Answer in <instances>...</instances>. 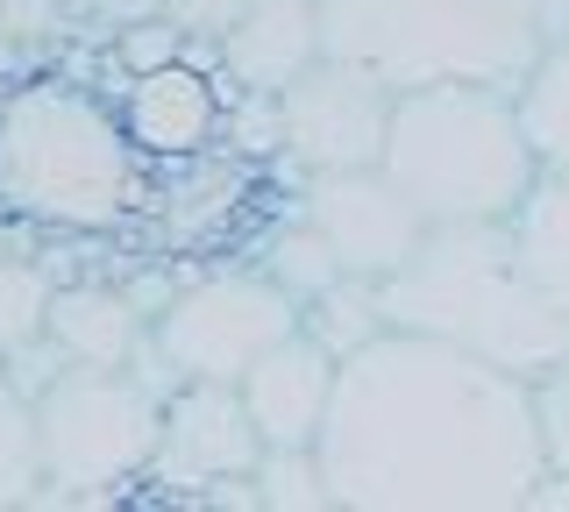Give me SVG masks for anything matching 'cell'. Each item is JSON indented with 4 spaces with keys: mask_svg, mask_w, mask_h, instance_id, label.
I'll use <instances>...</instances> for the list:
<instances>
[{
    "mask_svg": "<svg viewBox=\"0 0 569 512\" xmlns=\"http://www.w3.org/2000/svg\"><path fill=\"white\" fill-rule=\"evenodd\" d=\"M43 334L64 349V363L129 370L136 349L150 342V313L136 307V292H114V285H64V292H50Z\"/></svg>",
    "mask_w": 569,
    "mask_h": 512,
    "instance_id": "obj_14",
    "label": "cell"
},
{
    "mask_svg": "<svg viewBox=\"0 0 569 512\" xmlns=\"http://www.w3.org/2000/svg\"><path fill=\"white\" fill-rule=\"evenodd\" d=\"M86 14H100L107 29H136V22H150V14H164V0H79Z\"/></svg>",
    "mask_w": 569,
    "mask_h": 512,
    "instance_id": "obj_25",
    "label": "cell"
},
{
    "mask_svg": "<svg viewBox=\"0 0 569 512\" xmlns=\"http://www.w3.org/2000/svg\"><path fill=\"white\" fill-rule=\"evenodd\" d=\"M50 292H58V285H50L36 263L0 257V357L43 334V321H50Z\"/></svg>",
    "mask_w": 569,
    "mask_h": 512,
    "instance_id": "obj_21",
    "label": "cell"
},
{
    "mask_svg": "<svg viewBox=\"0 0 569 512\" xmlns=\"http://www.w3.org/2000/svg\"><path fill=\"white\" fill-rule=\"evenodd\" d=\"M378 171L420 207L427 228L449 221H512V207L533 192L541 164L520 129V100L506 86H406L391 100V129Z\"/></svg>",
    "mask_w": 569,
    "mask_h": 512,
    "instance_id": "obj_3",
    "label": "cell"
},
{
    "mask_svg": "<svg viewBox=\"0 0 569 512\" xmlns=\"http://www.w3.org/2000/svg\"><path fill=\"white\" fill-rule=\"evenodd\" d=\"M533 420H541V449H548V470L569 476V349L556 370L533 378Z\"/></svg>",
    "mask_w": 569,
    "mask_h": 512,
    "instance_id": "obj_22",
    "label": "cell"
},
{
    "mask_svg": "<svg viewBox=\"0 0 569 512\" xmlns=\"http://www.w3.org/2000/svg\"><path fill=\"white\" fill-rule=\"evenodd\" d=\"M164 399L136 370L64 363L36 392V449H43V505H93L114 499L157 463Z\"/></svg>",
    "mask_w": 569,
    "mask_h": 512,
    "instance_id": "obj_6",
    "label": "cell"
},
{
    "mask_svg": "<svg viewBox=\"0 0 569 512\" xmlns=\"http://www.w3.org/2000/svg\"><path fill=\"white\" fill-rule=\"evenodd\" d=\"M299 214L328 235V250H335V263H342L349 278H391L406 257L420 250V235H427L420 207L406 200L378 164L307 179V207H299Z\"/></svg>",
    "mask_w": 569,
    "mask_h": 512,
    "instance_id": "obj_9",
    "label": "cell"
},
{
    "mask_svg": "<svg viewBox=\"0 0 569 512\" xmlns=\"http://www.w3.org/2000/svg\"><path fill=\"white\" fill-rule=\"evenodd\" d=\"M242 8H249V0H164V22H171L186 43L221 50V37L242 22Z\"/></svg>",
    "mask_w": 569,
    "mask_h": 512,
    "instance_id": "obj_23",
    "label": "cell"
},
{
    "mask_svg": "<svg viewBox=\"0 0 569 512\" xmlns=\"http://www.w3.org/2000/svg\"><path fill=\"white\" fill-rule=\"evenodd\" d=\"M548 14H556V29H569V0H548Z\"/></svg>",
    "mask_w": 569,
    "mask_h": 512,
    "instance_id": "obj_26",
    "label": "cell"
},
{
    "mask_svg": "<svg viewBox=\"0 0 569 512\" xmlns=\"http://www.w3.org/2000/svg\"><path fill=\"white\" fill-rule=\"evenodd\" d=\"M142 185V143L79 79H29L0 100V207L36 228H107Z\"/></svg>",
    "mask_w": 569,
    "mask_h": 512,
    "instance_id": "obj_4",
    "label": "cell"
},
{
    "mask_svg": "<svg viewBox=\"0 0 569 512\" xmlns=\"http://www.w3.org/2000/svg\"><path fill=\"white\" fill-rule=\"evenodd\" d=\"M263 278H271V285H284L299 299V307H307L313 292H328L335 278H342V263H335V250H328V235H320V228L299 214L292 228H278L271 242H263V263H257Z\"/></svg>",
    "mask_w": 569,
    "mask_h": 512,
    "instance_id": "obj_19",
    "label": "cell"
},
{
    "mask_svg": "<svg viewBox=\"0 0 569 512\" xmlns=\"http://www.w3.org/2000/svg\"><path fill=\"white\" fill-rule=\"evenodd\" d=\"M263 434L242 405V384H213V378H186L164 399V434H157V476L186 484V499H207L213 484H236L257 470Z\"/></svg>",
    "mask_w": 569,
    "mask_h": 512,
    "instance_id": "obj_10",
    "label": "cell"
},
{
    "mask_svg": "<svg viewBox=\"0 0 569 512\" xmlns=\"http://www.w3.org/2000/svg\"><path fill=\"white\" fill-rule=\"evenodd\" d=\"M0 14H8V0H0Z\"/></svg>",
    "mask_w": 569,
    "mask_h": 512,
    "instance_id": "obj_27",
    "label": "cell"
},
{
    "mask_svg": "<svg viewBox=\"0 0 569 512\" xmlns=\"http://www.w3.org/2000/svg\"><path fill=\"white\" fill-rule=\"evenodd\" d=\"M391 100L399 93H391L370 64L313 58L307 72L278 93V150L292 157L307 179H320V171H370L385 157Z\"/></svg>",
    "mask_w": 569,
    "mask_h": 512,
    "instance_id": "obj_8",
    "label": "cell"
},
{
    "mask_svg": "<svg viewBox=\"0 0 569 512\" xmlns=\"http://www.w3.org/2000/svg\"><path fill=\"white\" fill-rule=\"evenodd\" d=\"M520 129L533 143V164L569 179V29L548 37V50L533 58V72L520 79Z\"/></svg>",
    "mask_w": 569,
    "mask_h": 512,
    "instance_id": "obj_16",
    "label": "cell"
},
{
    "mask_svg": "<svg viewBox=\"0 0 569 512\" xmlns=\"http://www.w3.org/2000/svg\"><path fill=\"white\" fill-rule=\"evenodd\" d=\"M328 399H335V357L307 328H292L284 342H271L242 370V405L257 420L263 449H313L320 420H328Z\"/></svg>",
    "mask_w": 569,
    "mask_h": 512,
    "instance_id": "obj_11",
    "label": "cell"
},
{
    "mask_svg": "<svg viewBox=\"0 0 569 512\" xmlns=\"http://www.w3.org/2000/svg\"><path fill=\"white\" fill-rule=\"evenodd\" d=\"M506 228H512V250H520L527 278L548 292V307L569 321V179L541 171V179H533V192L512 207Z\"/></svg>",
    "mask_w": 569,
    "mask_h": 512,
    "instance_id": "obj_15",
    "label": "cell"
},
{
    "mask_svg": "<svg viewBox=\"0 0 569 512\" xmlns=\"http://www.w3.org/2000/svg\"><path fill=\"white\" fill-rule=\"evenodd\" d=\"M121 114H129V135L142 143V157H192L213 135V121H221L213 86H207L192 50L171 58V64H157V72H136Z\"/></svg>",
    "mask_w": 569,
    "mask_h": 512,
    "instance_id": "obj_13",
    "label": "cell"
},
{
    "mask_svg": "<svg viewBox=\"0 0 569 512\" xmlns=\"http://www.w3.org/2000/svg\"><path fill=\"white\" fill-rule=\"evenodd\" d=\"M43 505V449H36V399L0 363V512Z\"/></svg>",
    "mask_w": 569,
    "mask_h": 512,
    "instance_id": "obj_18",
    "label": "cell"
},
{
    "mask_svg": "<svg viewBox=\"0 0 569 512\" xmlns=\"http://www.w3.org/2000/svg\"><path fill=\"white\" fill-rule=\"evenodd\" d=\"M249 484H257L263 512H320V505H335L320 449H263L257 470H249Z\"/></svg>",
    "mask_w": 569,
    "mask_h": 512,
    "instance_id": "obj_20",
    "label": "cell"
},
{
    "mask_svg": "<svg viewBox=\"0 0 569 512\" xmlns=\"http://www.w3.org/2000/svg\"><path fill=\"white\" fill-rule=\"evenodd\" d=\"M385 321L406 334H435L477 363H498L512 378H541L562 363L569 321L548 307V292L527 278L506 221H449L427 228L420 250L378 278Z\"/></svg>",
    "mask_w": 569,
    "mask_h": 512,
    "instance_id": "obj_2",
    "label": "cell"
},
{
    "mask_svg": "<svg viewBox=\"0 0 569 512\" xmlns=\"http://www.w3.org/2000/svg\"><path fill=\"white\" fill-rule=\"evenodd\" d=\"M328 58L370 64L391 93L406 86H506L520 93L556 37L548 0H313Z\"/></svg>",
    "mask_w": 569,
    "mask_h": 512,
    "instance_id": "obj_5",
    "label": "cell"
},
{
    "mask_svg": "<svg viewBox=\"0 0 569 512\" xmlns=\"http://www.w3.org/2000/svg\"><path fill=\"white\" fill-rule=\"evenodd\" d=\"M114 58L129 64V72H157V64L186 58V37H178L164 14H150V22H136V29H114Z\"/></svg>",
    "mask_w": 569,
    "mask_h": 512,
    "instance_id": "obj_24",
    "label": "cell"
},
{
    "mask_svg": "<svg viewBox=\"0 0 569 512\" xmlns=\"http://www.w3.org/2000/svg\"><path fill=\"white\" fill-rule=\"evenodd\" d=\"M313 449L342 512H520L548 470L533 384L406 328L335 363Z\"/></svg>",
    "mask_w": 569,
    "mask_h": 512,
    "instance_id": "obj_1",
    "label": "cell"
},
{
    "mask_svg": "<svg viewBox=\"0 0 569 512\" xmlns=\"http://www.w3.org/2000/svg\"><path fill=\"white\" fill-rule=\"evenodd\" d=\"M292 328H299V299L271 285L263 271L200 278V285L171 292L164 313L150 321L157 349L171 357L178 378H213V384H242V370Z\"/></svg>",
    "mask_w": 569,
    "mask_h": 512,
    "instance_id": "obj_7",
    "label": "cell"
},
{
    "mask_svg": "<svg viewBox=\"0 0 569 512\" xmlns=\"http://www.w3.org/2000/svg\"><path fill=\"white\" fill-rule=\"evenodd\" d=\"M299 328H307L335 363L356 357L363 342H378V334L391 328V321H385V299H378V278H349V271H342L328 292H313L307 307H299Z\"/></svg>",
    "mask_w": 569,
    "mask_h": 512,
    "instance_id": "obj_17",
    "label": "cell"
},
{
    "mask_svg": "<svg viewBox=\"0 0 569 512\" xmlns=\"http://www.w3.org/2000/svg\"><path fill=\"white\" fill-rule=\"evenodd\" d=\"M313 58H328L320 43V8L313 0H249L242 22L221 37V72L242 93H284Z\"/></svg>",
    "mask_w": 569,
    "mask_h": 512,
    "instance_id": "obj_12",
    "label": "cell"
}]
</instances>
